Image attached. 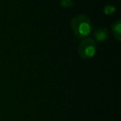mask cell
Returning a JSON list of instances; mask_svg holds the SVG:
<instances>
[{
	"instance_id": "obj_1",
	"label": "cell",
	"mask_w": 121,
	"mask_h": 121,
	"mask_svg": "<svg viewBox=\"0 0 121 121\" xmlns=\"http://www.w3.org/2000/svg\"><path fill=\"white\" fill-rule=\"evenodd\" d=\"M71 26L75 35L79 38H85L91 32V20L87 16L83 14H79L73 17Z\"/></svg>"
},
{
	"instance_id": "obj_2",
	"label": "cell",
	"mask_w": 121,
	"mask_h": 121,
	"mask_svg": "<svg viewBox=\"0 0 121 121\" xmlns=\"http://www.w3.org/2000/svg\"><path fill=\"white\" fill-rule=\"evenodd\" d=\"M80 56L83 59H89L95 56L96 52V43L91 38H85L81 42L78 48Z\"/></svg>"
},
{
	"instance_id": "obj_3",
	"label": "cell",
	"mask_w": 121,
	"mask_h": 121,
	"mask_svg": "<svg viewBox=\"0 0 121 121\" xmlns=\"http://www.w3.org/2000/svg\"><path fill=\"white\" fill-rule=\"evenodd\" d=\"M94 36L97 42H104L108 37V31L104 27H99L97 30H95Z\"/></svg>"
},
{
	"instance_id": "obj_4",
	"label": "cell",
	"mask_w": 121,
	"mask_h": 121,
	"mask_svg": "<svg viewBox=\"0 0 121 121\" xmlns=\"http://www.w3.org/2000/svg\"><path fill=\"white\" fill-rule=\"evenodd\" d=\"M112 32L114 36L118 41L121 40V22L120 20H117L112 24Z\"/></svg>"
},
{
	"instance_id": "obj_5",
	"label": "cell",
	"mask_w": 121,
	"mask_h": 121,
	"mask_svg": "<svg viewBox=\"0 0 121 121\" xmlns=\"http://www.w3.org/2000/svg\"><path fill=\"white\" fill-rule=\"evenodd\" d=\"M115 12V8L113 5H106L104 9V13L106 15H110Z\"/></svg>"
},
{
	"instance_id": "obj_6",
	"label": "cell",
	"mask_w": 121,
	"mask_h": 121,
	"mask_svg": "<svg viewBox=\"0 0 121 121\" xmlns=\"http://www.w3.org/2000/svg\"><path fill=\"white\" fill-rule=\"evenodd\" d=\"M73 2L71 0H61L60 4L63 6V7H71L72 5Z\"/></svg>"
}]
</instances>
